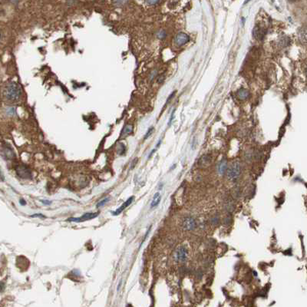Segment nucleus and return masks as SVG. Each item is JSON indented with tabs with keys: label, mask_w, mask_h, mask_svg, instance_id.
<instances>
[{
	"label": "nucleus",
	"mask_w": 307,
	"mask_h": 307,
	"mask_svg": "<svg viewBox=\"0 0 307 307\" xmlns=\"http://www.w3.org/2000/svg\"><path fill=\"white\" fill-rule=\"evenodd\" d=\"M125 3H127V2H115L114 4H115L118 6H120V5H122L123 4H125Z\"/></svg>",
	"instance_id": "bb28decb"
},
{
	"label": "nucleus",
	"mask_w": 307,
	"mask_h": 307,
	"mask_svg": "<svg viewBox=\"0 0 307 307\" xmlns=\"http://www.w3.org/2000/svg\"><path fill=\"white\" fill-rule=\"evenodd\" d=\"M1 39H2V35H1V33H0V41H1Z\"/></svg>",
	"instance_id": "7c9ffc66"
},
{
	"label": "nucleus",
	"mask_w": 307,
	"mask_h": 307,
	"mask_svg": "<svg viewBox=\"0 0 307 307\" xmlns=\"http://www.w3.org/2000/svg\"><path fill=\"white\" fill-rule=\"evenodd\" d=\"M126 151V147L125 145H124L123 143H119L117 146V152H118V154L123 155Z\"/></svg>",
	"instance_id": "f3484780"
},
{
	"label": "nucleus",
	"mask_w": 307,
	"mask_h": 307,
	"mask_svg": "<svg viewBox=\"0 0 307 307\" xmlns=\"http://www.w3.org/2000/svg\"><path fill=\"white\" fill-rule=\"evenodd\" d=\"M224 208H225V210H226L227 212H229V213L233 211V209H234V205H233V201L227 200V201L225 203V204H224Z\"/></svg>",
	"instance_id": "dca6fc26"
},
{
	"label": "nucleus",
	"mask_w": 307,
	"mask_h": 307,
	"mask_svg": "<svg viewBox=\"0 0 307 307\" xmlns=\"http://www.w3.org/2000/svg\"><path fill=\"white\" fill-rule=\"evenodd\" d=\"M137 162H138V158H135V159L134 160V163H132V164H131V169L135 167V165L136 164H137Z\"/></svg>",
	"instance_id": "c756f323"
},
{
	"label": "nucleus",
	"mask_w": 307,
	"mask_h": 307,
	"mask_svg": "<svg viewBox=\"0 0 307 307\" xmlns=\"http://www.w3.org/2000/svg\"><path fill=\"white\" fill-rule=\"evenodd\" d=\"M190 37L187 35L186 33L184 32H179L178 34L175 36L174 38V43L177 45L178 47L183 46L184 45L189 42Z\"/></svg>",
	"instance_id": "0eeeda50"
},
{
	"label": "nucleus",
	"mask_w": 307,
	"mask_h": 307,
	"mask_svg": "<svg viewBox=\"0 0 307 307\" xmlns=\"http://www.w3.org/2000/svg\"><path fill=\"white\" fill-rule=\"evenodd\" d=\"M41 201L44 204H45V205H50V204H52V201H51V200H42Z\"/></svg>",
	"instance_id": "393cba45"
},
{
	"label": "nucleus",
	"mask_w": 307,
	"mask_h": 307,
	"mask_svg": "<svg viewBox=\"0 0 307 307\" xmlns=\"http://www.w3.org/2000/svg\"><path fill=\"white\" fill-rule=\"evenodd\" d=\"M109 200H110V198H109V197H106V198H105V199L101 200V201L98 202V204H97L96 207H97V208H99V207H101V206H105V204H107Z\"/></svg>",
	"instance_id": "aec40b11"
},
{
	"label": "nucleus",
	"mask_w": 307,
	"mask_h": 307,
	"mask_svg": "<svg viewBox=\"0 0 307 307\" xmlns=\"http://www.w3.org/2000/svg\"><path fill=\"white\" fill-rule=\"evenodd\" d=\"M242 172V165L239 161H235L230 165L227 170V177L230 180H234L237 179Z\"/></svg>",
	"instance_id": "f03ea898"
},
{
	"label": "nucleus",
	"mask_w": 307,
	"mask_h": 307,
	"mask_svg": "<svg viewBox=\"0 0 307 307\" xmlns=\"http://www.w3.org/2000/svg\"><path fill=\"white\" fill-rule=\"evenodd\" d=\"M16 174L22 179H31L32 178V171L31 170L25 165H19L15 168Z\"/></svg>",
	"instance_id": "7ed1b4c3"
},
{
	"label": "nucleus",
	"mask_w": 307,
	"mask_h": 307,
	"mask_svg": "<svg viewBox=\"0 0 307 307\" xmlns=\"http://www.w3.org/2000/svg\"><path fill=\"white\" fill-rule=\"evenodd\" d=\"M19 203L21 205H22V206H25V205H26V201L23 198H21V199L19 200Z\"/></svg>",
	"instance_id": "cd10ccee"
},
{
	"label": "nucleus",
	"mask_w": 307,
	"mask_h": 307,
	"mask_svg": "<svg viewBox=\"0 0 307 307\" xmlns=\"http://www.w3.org/2000/svg\"><path fill=\"white\" fill-rule=\"evenodd\" d=\"M227 169V162L226 160H222L219 163L218 167H217V170H218L220 174H224L226 172Z\"/></svg>",
	"instance_id": "9d476101"
},
{
	"label": "nucleus",
	"mask_w": 307,
	"mask_h": 307,
	"mask_svg": "<svg viewBox=\"0 0 307 307\" xmlns=\"http://www.w3.org/2000/svg\"><path fill=\"white\" fill-rule=\"evenodd\" d=\"M196 220L191 216H186L183 220V228L187 231H193L196 228Z\"/></svg>",
	"instance_id": "423d86ee"
},
{
	"label": "nucleus",
	"mask_w": 307,
	"mask_h": 307,
	"mask_svg": "<svg viewBox=\"0 0 307 307\" xmlns=\"http://www.w3.org/2000/svg\"><path fill=\"white\" fill-rule=\"evenodd\" d=\"M231 221H232V218H231V216H230V215H228V216H226V217L224 218V223L225 224H230L231 223Z\"/></svg>",
	"instance_id": "4be33fe9"
},
{
	"label": "nucleus",
	"mask_w": 307,
	"mask_h": 307,
	"mask_svg": "<svg viewBox=\"0 0 307 307\" xmlns=\"http://www.w3.org/2000/svg\"><path fill=\"white\" fill-rule=\"evenodd\" d=\"M153 131H154V128H150L149 129H148L147 132L146 133V135H145V139H147L148 137H150L151 135L152 134Z\"/></svg>",
	"instance_id": "5701e85b"
},
{
	"label": "nucleus",
	"mask_w": 307,
	"mask_h": 307,
	"mask_svg": "<svg viewBox=\"0 0 307 307\" xmlns=\"http://www.w3.org/2000/svg\"><path fill=\"white\" fill-rule=\"evenodd\" d=\"M3 156H4L5 158H7V159H9V160L13 159V158H15V153H14V151H12V148L9 147H4V148H3Z\"/></svg>",
	"instance_id": "1a4fd4ad"
},
{
	"label": "nucleus",
	"mask_w": 307,
	"mask_h": 307,
	"mask_svg": "<svg viewBox=\"0 0 307 307\" xmlns=\"http://www.w3.org/2000/svg\"><path fill=\"white\" fill-rule=\"evenodd\" d=\"M253 36L255 37V39H262L263 38V35H264V31L263 29H260L259 27H256L254 29H253Z\"/></svg>",
	"instance_id": "9b49d317"
},
{
	"label": "nucleus",
	"mask_w": 307,
	"mask_h": 307,
	"mask_svg": "<svg viewBox=\"0 0 307 307\" xmlns=\"http://www.w3.org/2000/svg\"><path fill=\"white\" fill-rule=\"evenodd\" d=\"M157 36L158 39H164L165 36H166V32L164 31H160V32H157Z\"/></svg>",
	"instance_id": "412c9836"
},
{
	"label": "nucleus",
	"mask_w": 307,
	"mask_h": 307,
	"mask_svg": "<svg viewBox=\"0 0 307 307\" xmlns=\"http://www.w3.org/2000/svg\"><path fill=\"white\" fill-rule=\"evenodd\" d=\"M134 198H135V196H131V197H129L127 200H126L124 204L121 205V206H120V207H118L117 210H116L115 211V212H112V214L113 215H115V216H117V215H118V214H120L121 212L125 210V208H127L129 205H130L131 203L133 202V200H134Z\"/></svg>",
	"instance_id": "6e6552de"
},
{
	"label": "nucleus",
	"mask_w": 307,
	"mask_h": 307,
	"mask_svg": "<svg viewBox=\"0 0 307 307\" xmlns=\"http://www.w3.org/2000/svg\"><path fill=\"white\" fill-rule=\"evenodd\" d=\"M299 39L300 41L303 44H306V29L305 27L302 28L299 32Z\"/></svg>",
	"instance_id": "4468645a"
},
{
	"label": "nucleus",
	"mask_w": 307,
	"mask_h": 307,
	"mask_svg": "<svg viewBox=\"0 0 307 307\" xmlns=\"http://www.w3.org/2000/svg\"><path fill=\"white\" fill-rule=\"evenodd\" d=\"M133 131V126L131 125H127L124 127L123 128L122 131H121V138H124V137H126L128 136L130 134H131Z\"/></svg>",
	"instance_id": "ddd939ff"
},
{
	"label": "nucleus",
	"mask_w": 307,
	"mask_h": 307,
	"mask_svg": "<svg viewBox=\"0 0 307 307\" xmlns=\"http://www.w3.org/2000/svg\"><path fill=\"white\" fill-rule=\"evenodd\" d=\"M219 223H220V217L217 215H214L210 218V224L212 225L216 226V225H218Z\"/></svg>",
	"instance_id": "6ab92c4d"
},
{
	"label": "nucleus",
	"mask_w": 307,
	"mask_h": 307,
	"mask_svg": "<svg viewBox=\"0 0 307 307\" xmlns=\"http://www.w3.org/2000/svg\"><path fill=\"white\" fill-rule=\"evenodd\" d=\"M249 95H250V93L249 91L245 89H240L237 92V96L238 98L241 100H244V99H246L248 98Z\"/></svg>",
	"instance_id": "2eb2a0df"
},
{
	"label": "nucleus",
	"mask_w": 307,
	"mask_h": 307,
	"mask_svg": "<svg viewBox=\"0 0 307 307\" xmlns=\"http://www.w3.org/2000/svg\"><path fill=\"white\" fill-rule=\"evenodd\" d=\"M4 288H5V284H4L3 282H0V292L3 291V290H4Z\"/></svg>",
	"instance_id": "c85d7f7f"
},
{
	"label": "nucleus",
	"mask_w": 307,
	"mask_h": 307,
	"mask_svg": "<svg viewBox=\"0 0 307 307\" xmlns=\"http://www.w3.org/2000/svg\"><path fill=\"white\" fill-rule=\"evenodd\" d=\"M210 161H211V160H210V157H209L208 155H205V156H204V157H202L201 158H200V165H207L208 164H210Z\"/></svg>",
	"instance_id": "a211bd4d"
},
{
	"label": "nucleus",
	"mask_w": 307,
	"mask_h": 307,
	"mask_svg": "<svg viewBox=\"0 0 307 307\" xmlns=\"http://www.w3.org/2000/svg\"><path fill=\"white\" fill-rule=\"evenodd\" d=\"M99 213H86V214H83L82 216H80V217H70V218L68 219V221H70V222H78V223H80V222H83V221L89 220H91V219H94L97 217L98 216Z\"/></svg>",
	"instance_id": "39448f33"
},
{
	"label": "nucleus",
	"mask_w": 307,
	"mask_h": 307,
	"mask_svg": "<svg viewBox=\"0 0 307 307\" xmlns=\"http://www.w3.org/2000/svg\"><path fill=\"white\" fill-rule=\"evenodd\" d=\"M160 200H161V196L160 193H156V194L154 195V197H153L152 201L151 203V208H154L155 206H157L158 204H160Z\"/></svg>",
	"instance_id": "f8f14e48"
},
{
	"label": "nucleus",
	"mask_w": 307,
	"mask_h": 307,
	"mask_svg": "<svg viewBox=\"0 0 307 307\" xmlns=\"http://www.w3.org/2000/svg\"><path fill=\"white\" fill-rule=\"evenodd\" d=\"M146 3H147V4H151V5H154V4L159 3V1H147Z\"/></svg>",
	"instance_id": "a878e982"
},
{
	"label": "nucleus",
	"mask_w": 307,
	"mask_h": 307,
	"mask_svg": "<svg viewBox=\"0 0 307 307\" xmlns=\"http://www.w3.org/2000/svg\"><path fill=\"white\" fill-rule=\"evenodd\" d=\"M4 97L11 101H18L22 95V89L16 82H9L4 89Z\"/></svg>",
	"instance_id": "f257e3e1"
},
{
	"label": "nucleus",
	"mask_w": 307,
	"mask_h": 307,
	"mask_svg": "<svg viewBox=\"0 0 307 307\" xmlns=\"http://www.w3.org/2000/svg\"><path fill=\"white\" fill-rule=\"evenodd\" d=\"M174 257L175 261H177V262H179V263L185 262L187 257V250L186 246H182L178 247L175 251Z\"/></svg>",
	"instance_id": "20e7f679"
},
{
	"label": "nucleus",
	"mask_w": 307,
	"mask_h": 307,
	"mask_svg": "<svg viewBox=\"0 0 307 307\" xmlns=\"http://www.w3.org/2000/svg\"><path fill=\"white\" fill-rule=\"evenodd\" d=\"M31 217H42V218H46V216L42 214H35L31 215Z\"/></svg>",
	"instance_id": "b1692460"
}]
</instances>
